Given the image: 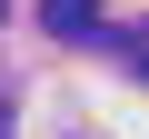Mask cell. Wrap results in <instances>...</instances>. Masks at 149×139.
<instances>
[{"label": "cell", "mask_w": 149, "mask_h": 139, "mask_svg": "<svg viewBox=\"0 0 149 139\" xmlns=\"http://www.w3.org/2000/svg\"><path fill=\"white\" fill-rule=\"evenodd\" d=\"M40 20H50V40H90L100 30V0H40Z\"/></svg>", "instance_id": "cell-1"}, {"label": "cell", "mask_w": 149, "mask_h": 139, "mask_svg": "<svg viewBox=\"0 0 149 139\" xmlns=\"http://www.w3.org/2000/svg\"><path fill=\"white\" fill-rule=\"evenodd\" d=\"M129 60H139V80H149V30H139V50H129Z\"/></svg>", "instance_id": "cell-2"}]
</instances>
